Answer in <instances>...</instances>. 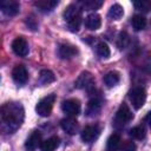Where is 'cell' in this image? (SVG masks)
Segmentation results:
<instances>
[{
    "label": "cell",
    "mask_w": 151,
    "mask_h": 151,
    "mask_svg": "<svg viewBox=\"0 0 151 151\" xmlns=\"http://www.w3.org/2000/svg\"><path fill=\"white\" fill-rule=\"evenodd\" d=\"M130 136L134 139H138V140H142L146 137V130L144 126L142 125H138V126H134L130 130Z\"/></svg>",
    "instance_id": "obj_24"
},
{
    "label": "cell",
    "mask_w": 151,
    "mask_h": 151,
    "mask_svg": "<svg viewBox=\"0 0 151 151\" xmlns=\"http://www.w3.org/2000/svg\"><path fill=\"white\" fill-rule=\"evenodd\" d=\"M133 5H134V7L137 9L143 11V12H149L150 11V7H151V5H150L149 1H136Z\"/></svg>",
    "instance_id": "obj_27"
},
{
    "label": "cell",
    "mask_w": 151,
    "mask_h": 151,
    "mask_svg": "<svg viewBox=\"0 0 151 151\" xmlns=\"http://www.w3.org/2000/svg\"><path fill=\"white\" fill-rule=\"evenodd\" d=\"M41 133L39 131H33L29 137L26 139V143H25V147L28 150V151H34L38 146H40L41 144Z\"/></svg>",
    "instance_id": "obj_14"
},
{
    "label": "cell",
    "mask_w": 151,
    "mask_h": 151,
    "mask_svg": "<svg viewBox=\"0 0 151 151\" xmlns=\"http://www.w3.org/2000/svg\"><path fill=\"white\" fill-rule=\"evenodd\" d=\"M12 78L19 85L26 84V81L28 80V72L26 67L24 65H17L12 71Z\"/></svg>",
    "instance_id": "obj_10"
},
{
    "label": "cell",
    "mask_w": 151,
    "mask_h": 151,
    "mask_svg": "<svg viewBox=\"0 0 151 151\" xmlns=\"http://www.w3.org/2000/svg\"><path fill=\"white\" fill-rule=\"evenodd\" d=\"M96 51H97L98 55L101 57V58H109L110 54H111V51H110L109 45L106 42H104V41H100V42L97 44Z\"/></svg>",
    "instance_id": "obj_25"
},
{
    "label": "cell",
    "mask_w": 151,
    "mask_h": 151,
    "mask_svg": "<svg viewBox=\"0 0 151 151\" xmlns=\"http://www.w3.org/2000/svg\"><path fill=\"white\" fill-rule=\"evenodd\" d=\"M60 144V139L57 136L50 137L46 140H42L40 144V151H55V149L59 146Z\"/></svg>",
    "instance_id": "obj_15"
},
{
    "label": "cell",
    "mask_w": 151,
    "mask_h": 151,
    "mask_svg": "<svg viewBox=\"0 0 151 151\" xmlns=\"http://www.w3.org/2000/svg\"><path fill=\"white\" fill-rule=\"evenodd\" d=\"M60 126L68 134H76L79 130V123L76 120L74 117H67V118L61 119Z\"/></svg>",
    "instance_id": "obj_13"
},
{
    "label": "cell",
    "mask_w": 151,
    "mask_h": 151,
    "mask_svg": "<svg viewBox=\"0 0 151 151\" xmlns=\"http://www.w3.org/2000/svg\"><path fill=\"white\" fill-rule=\"evenodd\" d=\"M116 119H117V122H119L122 124H126V123H129L130 120L133 119V113L125 103H123L119 106V109L116 113Z\"/></svg>",
    "instance_id": "obj_11"
},
{
    "label": "cell",
    "mask_w": 151,
    "mask_h": 151,
    "mask_svg": "<svg viewBox=\"0 0 151 151\" xmlns=\"http://www.w3.org/2000/svg\"><path fill=\"white\" fill-rule=\"evenodd\" d=\"M122 139L118 133H113L109 137L107 143H106V151H117L120 147Z\"/></svg>",
    "instance_id": "obj_17"
},
{
    "label": "cell",
    "mask_w": 151,
    "mask_h": 151,
    "mask_svg": "<svg viewBox=\"0 0 151 151\" xmlns=\"http://www.w3.org/2000/svg\"><path fill=\"white\" fill-rule=\"evenodd\" d=\"M61 110L64 113H66L68 117H76L80 113L81 105L78 99H66L61 103Z\"/></svg>",
    "instance_id": "obj_5"
},
{
    "label": "cell",
    "mask_w": 151,
    "mask_h": 151,
    "mask_svg": "<svg viewBox=\"0 0 151 151\" xmlns=\"http://www.w3.org/2000/svg\"><path fill=\"white\" fill-rule=\"evenodd\" d=\"M12 50L19 57H26L28 54V52H29L28 44H27L26 39L22 38V37H18V38H15L13 40V42H12Z\"/></svg>",
    "instance_id": "obj_9"
},
{
    "label": "cell",
    "mask_w": 151,
    "mask_h": 151,
    "mask_svg": "<svg viewBox=\"0 0 151 151\" xmlns=\"http://www.w3.org/2000/svg\"><path fill=\"white\" fill-rule=\"evenodd\" d=\"M1 119L12 129L18 127L24 119V109L19 103H5L0 106Z\"/></svg>",
    "instance_id": "obj_1"
},
{
    "label": "cell",
    "mask_w": 151,
    "mask_h": 151,
    "mask_svg": "<svg viewBox=\"0 0 151 151\" xmlns=\"http://www.w3.org/2000/svg\"><path fill=\"white\" fill-rule=\"evenodd\" d=\"M126 42H127V34L125 32H122L119 34V39H118V46H119V48H124L126 46Z\"/></svg>",
    "instance_id": "obj_29"
},
{
    "label": "cell",
    "mask_w": 151,
    "mask_h": 151,
    "mask_svg": "<svg viewBox=\"0 0 151 151\" xmlns=\"http://www.w3.org/2000/svg\"><path fill=\"white\" fill-rule=\"evenodd\" d=\"M80 4L85 9H98L101 7L103 1L101 0H84Z\"/></svg>",
    "instance_id": "obj_26"
},
{
    "label": "cell",
    "mask_w": 151,
    "mask_h": 151,
    "mask_svg": "<svg viewBox=\"0 0 151 151\" xmlns=\"http://www.w3.org/2000/svg\"><path fill=\"white\" fill-rule=\"evenodd\" d=\"M78 53V50L76 46L70 45V44H60L58 47V55L61 59L68 60L72 59L73 57H76V54Z\"/></svg>",
    "instance_id": "obj_12"
},
{
    "label": "cell",
    "mask_w": 151,
    "mask_h": 151,
    "mask_svg": "<svg viewBox=\"0 0 151 151\" xmlns=\"http://www.w3.org/2000/svg\"><path fill=\"white\" fill-rule=\"evenodd\" d=\"M20 5L15 0H0V11L8 15V17H14L19 13Z\"/></svg>",
    "instance_id": "obj_8"
},
{
    "label": "cell",
    "mask_w": 151,
    "mask_h": 151,
    "mask_svg": "<svg viewBox=\"0 0 151 151\" xmlns=\"http://www.w3.org/2000/svg\"><path fill=\"white\" fill-rule=\"evenodd\" d=\"M63 17L65 21L67 22V27L71 32L79 31L80 25H81V9L77 5L74 4L68 5L64 11Z\"/></svg>",
    "instance_id": "obj_2"
},
{
    "label": "cell",
    "mask_w": 151,
    "mask_h": 151,
    "mask_svg": "<svg viewBox=\"0 0 151 151\" xmlns=\"http://www.w3.org/2000/svg\"><path fill=\"white\" fill-rule=\"evenodd\" d=\"M85 26L91 31H96L101 26V19L97 13H91L85 18Z\"/></svg>",
    "instance_id": "obj_16"
},
{
    "label": "cell",
    "mask_w": 151,
    "mask_h": 151,
    "mask_svg": "<svg viewBox=\"0 0 151 151\" xmlns=\"http://www.w3.org/2000/svg\"><path fill=\"white\" fill-rule=\"evenodd\" d=\"M55 101V96L52 93V94H48L44 98H41L37 106H35V111L39 116L41 117H48L52 112V109H53V104Z\"/></svg>",
    "instance_id": "obj_3"
},
{
    "label": "cell",
    "mask_w": 151,
    "mask_h": 151,
    "mask_svg": "<svg viewBox=\"0 0 151 151\" xmlns=\"http://www.w3.org/2000/svg\"><path fill=\"white\" fill-rule=\"evenodd\" d=\"M55 80V76L52 71L50 70H41L39 74V81L44 85H48Z\"/></svg>",
    "instance_id": "obj_22"
},
{
    "label": "cell",
    "mask_w": 151,
    "mask_h": 151,
    "mask_svg": "<svg viewBox=\"0 0 151 151\" xmlns=\"http://www.w3.org/2000/svg\"><path fill=\"white\" fill-rule=\"evenodd\" d=\"M100 110H101V101L99 99H97V98H93L87 104L86 113H87V116H91L92 117V116L98 114L100 112Z\"/></svg>",
    "instance_id": "obj_19"
},
{
    "label": "cell",
    "mask_w": 151,
    "mask_h": 151,
    "mask_svg": "<svg viewBox=\"0 0 151 151\" xmlns=\"http://www.w3.org/2000/svg\"><path fill=\"white\" fill-rule=\"evenodd\" d=\"M100 134V129L98 125H87L81 131L80 137L84 143H92L94 142Z\"/></svg>",
    "instance_id": "obj_7"
},
{
    "label": "cell",
    "mask_w": 151,
    "mask_h": 151,
    "mask_svg": "<svg viewBox=\"0 0 151 151\" xmlns=\"http://www.w3.org/2000/svg\"><path fill=\"white\" fill-rule=\"evenodd\" d=\"M119 80H120V76H119V73L116 72V71H111V72L106 73L105 77H104V83H105V85H106L107 87H113V86H116V85L119 83Z\"/></svg>",
    "instance_id": "obj_20"
},
{
    "label": "cell",
    "mask_w": 151,
    "mask_h": 151,
    "mask_svg": "<svg viewBox=\"0 0 151 151\" xmlns=\"http://www.w3.org/2000/svg\"><path fill=\"white\" fill-rule=\"evenodd\" d=\"M118 150H119V151H136V145H134L133 142L127 140V142H125Z\"/></svg>",
    "instance_id": "obj_28"
},
{
    "label": "cell",
    "mask_w": 151,
    "mask_h": 151,
    "mask_svg": "<svg viewBox=\"0 0 151 151\" xmlns=\"http://www.w3.org/2000/svg\"><path fill=\"white\" fill-rule=\"evenodd\" d=\"M34 5L41 12H51L58 5V1L57 0H38L34 2Z\"/></svg>",
    "instance_id": "obj_18"
},
{
    "label": "cell",
    "mask_w": 151,
    "mask_h": 151,
    "mask_svg": "<svg viewBox=\"0 0 151 151\" xmlns=\"http://www.w3.org/2000/svg\"><path fill=\"white\" fill-rule=\"evenodd\" d=\"M129 99L134 109H140L145 104L146 100V92L143 87H134L130 93H129Z\"/></svg>",
    "instance_id": "obj_4"
},
{
    "label": "cell",
    "mask_w": 151,
    "mask_h": 151,
    "mask_svg": "<svg viewBox=\"0 0 151 151\" xmlns=\"http://www.w3.org/2000/svg\"><path fill=\"white\" fill-rule=\"evenodd\" d=\"M131 24L136 31H142L146 26V18L142 14H134L131 19Z\"/></svg>",
    "instance_id": "obj_21"
},
{
    "label": "cell",
    "mask_w": 151,
    "mask_h": 151,
    "mask_svg": "<svg viewBox=\"0 0 151 151\" xmlns=\"http://www.w3.org/2000/svg\"><path fill=\"white\" fill-rule=\"evenodd\" d=\"M123 14H124V9H123V7L119 5V4H114V5H112L111 7H110V9H109V18L110 19H113V20H118V19H120L122 17H123Z\"/></svg>",
    "instance_id": "obj_23"
},
{
    "label": "cell",
    "mask_w": 151,
    "mask_h": 151,
    "mask_svg": "<svg viewBox=\"0 0 151 151\" xmlns=\"http://www.w3.org/2000/svg\"><path fill=\"white\" fill-rule=\"evenodd\" d=\"M74 85L77 88H80V90H91L94 86V78L87 71L81 72L79 74V77L77 78Z\"/></svg>",
    "instance_id": "obj_6"
}]
</instances>
